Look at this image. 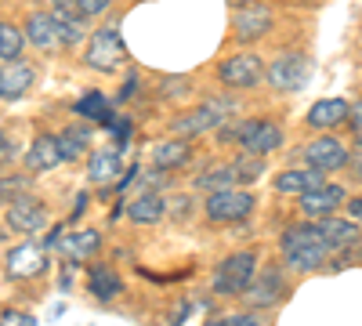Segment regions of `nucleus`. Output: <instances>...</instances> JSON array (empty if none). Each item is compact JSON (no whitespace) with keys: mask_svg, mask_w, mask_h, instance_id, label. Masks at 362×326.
Instances as JSON below:
<instances>
[{"mask_svg":"<svg viewBox=\"0 0 362 326\" xmlns=\"http://www.w3.org/2000/svg\"><path fill=\"white\" fill-rule=\"evenodd\" d=\"M192 160V145L189 138H167L153 145V167L156 170H177Z\"/></svg>","mask_w":362,"mask_h":326,"instance_id":"obj_19","label":"nucleus"},{"mask_svg":"<svg viewBox=\"0 0 362 326\" xmlns=\"http://www.w3.org/2000/svg\"><path fill=\"white\" fill-rule=\"evenodd\" d=\"M228 163H232V170H235V182H239V185H250V182H257V177L264 174V160L254 156V153H239V156L228 160Z\"/></svg>","mask_w":362,"mask_h":326,"instance_id":"obj_28","label":"nucleus"},{"mask_svg":"<svg viewBox=\"0 0 362 326\" xmlns=\"http://www.w3.org/2000/svg\"><path fill=\"white\" fill-rule=\"evenodd\" d=\"M348 127H351V134H355L358 145H362V102L351 105V112H348Z\"/></svg>","mask_w":362,"mask_h":326,"instance_id":"obj_37","label":"nucleus"},{"mask_svg":"<svg viewBox=\"0 0 362 326\" xmlns=\"http://www.w3.org/2000/svg\"><path fill=\"white\" fill-rule=\"evenodd\" d=\"M235 102L232 98H210L203 105H192L189 112H181L170 120V134L174 138H196V134H210V131H218L228 116H232Z\"/></svg>","mask_w":362,"mask_h":326,"instance_id":"obj_3","label":"nucleus"},{"mask_svg":"<svg viewBox=\"0 0 362 326\" xmlns=\"http://www.w3.org/2000/svg\"><path fill=\"white\" fill-rule=\"evenodd\" d=\"M22 47H25V29H18L15 22H0V58H4V66L18 62Z\"/></svg>","mask_w":362,"mask_h":326,"instance_id":"obj_26","label":"nucleus"},{"mask_svg":"<svg viewBox=\"0 0 362 326\" xmlns=\"http://www.w3.org/2000/svg\"><path fill=\"white\" fill-rule=\"evenodd\" d=\"M300 160H305L312 170H341V167H348V145L341 141V138H334V134H322V138H312L305 149H300Z\"/></svg>","mask_w":362,"mask_h":326,"instance_id":"obj_9","label":"nucleus"},{"mask_svg":"<svg viewBox=\"0 0 362 326\" xmlns=\"http://www.w3.org/2000/svg\"><path fill=\"white\" fill-rule=\"evenodd\" d=\"M344 206H348V214H351V221H358V225H362V196H355V199H348Z\"/></svg>","mask_w":362,"mask_h":326,"instance_id":"obj_38","label":"nucleus"},{"mask_svg":"<svg viewBox=\"0 0 362 326\" xmlns=\"http://www.w3.org/2000/svg\"><path fill=\"white\" fill-rule=\"evenodd\" d=\"M279 250L286 257V264L293 272H315L322 269V261L334 254L326 243V235L319 225H305V221H297L290 225L283 235H279Z\"/></svg>","mask_w":362,"mask_h":326,"instance_id":"obj_1","label":"nucleus"},{"mask_svg":"<svg viewBox=\"0 0 362 326\" xmlns=\"http://www.w3.org/2000/svg\"><path fill=\"white\" fill-rule=\"evenodd\" d=\"M87 290H90V298L95 301H112V298H119L124 293V279H119L112 269H95L90 272V279H87Z\"/></svg>","mask_w":362,"mask_h":326,"instance_id":"obj_25","label":"nucleus"},{"mask_svg":"<svg viewBox=\"0 0 362 326\" xmlns=\"http://www.w3.org/2000/svg\"><path fill=\"white\" fill-rule=\"evenodd\" d=\"M254 279H257V250H235L214 269L210 290L218 298H243V293H250Z\"/></svg>","mask_w":362,"mask_h":326,"instance_id":"obj_2","label":"nucleus"},{"mask_svg":"<svg viewBox=\"0 0 362 326\" xmlns=\"http://www.w3.org/2000/svg\"><path fill=\"white\" fill-rule=\"evenodd\" d=\"M58 163H66L62 145H58V134H37L33 145L25 149V167L33 174H44V170H54Z\"/></svg>","mask_w":362,"mask_h":326,"instance_id":"obj_16","label":"nucleus"},{"mask_svg":"<svg viewBox=\"0 0 362 326\" xmlns=\"http://www.w3.org/2000/svg\"><path fill=\"white\" fill-rule=\"evenodd\" d=\"M76 112H80V116H90V120H102V124L112 116V112H109V102H105L102 91H87V95L76 102Z\"/></svg>","mask_w":362,"mask_h":326,"instance_id":"obj_30","label":"nucleus"},{"mask_svg":"<svg viewBox=\"0 0 362 326\" xmlns=\"http://www.w3.org/2000/svg\"><path fill=\"white\" fill-rule=\"evenodd\" d=\"M268 29H272V8L268 4H243V8H235V15H232V37L239 44L261 40Z\"/></svg>","mask_w":362,"mask_h":326,"instance_id":"obj_12","label":"nucleus"},{"mask_svg":"<svg viewBox=\"0 0 362 326\" xmlns=\"http://www.w3.org/2000/svg\"><path fill=\"white\" fill-rule=\"evenodd\" d=\"M25 40H29V47H37V51H58V47H66L62 44V33H58V18H54V11L51 15H44V11H33L25 18Z\"/></svg>","mask_w":362,"mask_h":326,"instance_id":"obj_13","label":"nucleus"},{"mask_svg":"<svg viewBox=\"0 0 362 326\" xmlns=\"http://www.w3.org/2000/svg\"><path fill=\"white\" fill-rule=\"evenodd\" d=\"M4 264H8V276H11V279H37V276H44V272H47L51 257H47V247H37V243H18V247H11V250H8Z\"/></svg>","mask_w":362,"mask_h":326,"instance_id":"obj_10","label":"nucleus"},{"mask_svg":"<svg viewBox=\"0 0 362 326\" xmlns=\"http://www.w3.org/2000/svg\"><path fill=\"white\" fill-rule=\"evenodd\" d=\"M58 18V33H62L66 47H76L83 40V18H69V15H54Z\"/></svg>","mask_w":362,"mask_h":326,"instance_id":"obj_31","label":"nucleus"},{"mask_svg":"<svg viewBox=\"0 0 362 326\" xmlns=\"http://www.w3.org/2000/svg\"><path fill=\"white\" fill-rule=\"evenodd\" d=\"M254 192H243V189H218V192H206V221L214 225H232V221H243L250 211H254Z\"/></svg>","mask_w":362,"mask_h":326,"instance_id":"obj_5","label":"nucleus"},{"mask_svg":"<svg viewBox=\"0 0 362 326\" xmlns=\"http://www.w3.org/2000/svg\"><path fill=\"white\" fill-rule=\"evenodd\" d=\"M105 127H109L119 141H127V138H131V131H134V127H131V120H124V116H109Z\"/></svg>","mask_w":362,"mask_h":326,"instance_id":"obj_35","label":"nucleus"},{"mask_svg":"<svg viewBox=\"0 0 362 326\" xmlns=\"http://www.w3.org/2000/svg\"><path fill=\"white\" fill-rule=\"evenodd\" d=\"M58 250H62L69 261H83V257H90L95 250H102V232H95V228H80V232H69L62 243H58Z\"/></svg>","mask_w":362,"mask_h":326,"instance_id":"obj_22","label":"nucleus"},{"mask_svg":"<svg viewBox=\"0 0 362 326\" xmlns=\"http://www.w3.org/2000/svg\"><path fill=\"white\" fill-rule=\"evenodd\" d=\"M54 15H69V18H83L80 15V0H51Z\"/></svg>","mask_w":362,"mask_h":326,"instance_id":"obj_36","label":"nucleus"},{"mask_svg":"<svg viewBox=\"0 0 362 326\" xmlns=\"http://www.w3.org/2000/svg\"><path fill=\"white\" fill-rule=\"evenodd\" d=\"M239 182H235V170H232V163H214L210 170H203L199 177H196V189H206V192H218V189H235Z\"/></svg>","mask_w":362,"mask_h":326,"instance_id":"obj_27","label":"nucleus"},{"mask_svg":"<svg viewBox=\"0 0 362 326\" xmlns=\"http://www.w3.org/2000/svg\"><path fill=\"white\" fill-rule=\"evenodd\" d=\"M228 4H235V8H243V4H254V0H228Z\"/></svg>","mask_w":362,"mask_h":326,"instance_id":"obj_40","label":"nucleus"},{"mask_svg":"<svg viewBox=\"0 0 362 326\" xmlns=\"http://www.w3.org/2000/svg\"><path fill=\"white\" fill-rule=\"evenodd\" d=\"M0 326H37V319L25 315V312H15V308H4V315H0Z\"/></svg>","mask_w":362,"mask_h":326,"instance_id":"obj_34","label":"nucleus"},{"mask_svg":"<svg viewBox=\"0 0 362 326\" xmlns=\"http://www.w3.org/2000/svg\"><path fill=\"white\" fill-rule=\"evenodd\" d=\"M124 58H127V47H124V37H119V22H105L98 33H90L87 40V51H83V62L90 69H98V73H112L124 66Z\"/></svg>","mask_w":362,"mask_h":326,"instance_id":"obj_4","label":"nucleus"},{"mask_svg":"<svg viewBox=\"0 0 362 326\" xmlns=\"http://www.w3.org/2000/svg\"><path fill=\"white\" fill-rule=\"evenodd\" d=\"M232 138L239 141V149L243 153H254V156H268V153H276L279 145H283V127L276 120H264V116H257V120H243Z\"/></svg>","mask_w":362,"mask_h":326,"instance_id":"obj_7","label":"nucleus"},{"mask_svg":"<svg viewBox=\"0 0 362 326\" xmlns=\"http://www.w3.org/2000/svg\"><path fill=\"white\" fill-rule=\"evenodd\" d=\"M319 228H322V235H326V243H329V250H334V254L337 250H355L362 243V225L351 221V218L329 214V218L319 221Z\"/></svg>","mask_w":362,"mask_h":326,"instance_id":"obj_15","label":"nucleus"},{"mask_svg":"<svg viewBox=\"0 0 362 326\" xmlns=\"http://www.w3.org/2000/svg\"><path fill=\"white\" fill-rule=\"evenodd\" d=\"M206 326H264V319L257 312H239V315H225V319H210Z\"/></svg>","mask_w":362,"mask_h":326,"instance_id":"obj_32","label":"nucleus"},{"mask_svg":"<svg viewBox=\"0 0 362 326\" xmlns=\"http://www.w3.org/2000/svg\"><path fill=\"white\" fill-rule=\"evenodd\" d=\"M163 199L156 196V192H141L138 199H131L127 203V218L134 221V225H160L163 221Z\"/></svg>","mask_w":362,"mask_h":326,"instance_id":"obj_24","label":"nucleus"},{"mask_svg":"<svg viewBox=\"0 0 362 326\" xmlns=\"http://www.w3.org/2000/svg\"><path fill=\"white\" fill-rule=\"evenodd\" d=\"M33 76H37V69H33V66H25V62H11V66H4V73H0V98H4V102L22 98L29 87H33Z\"/></svg>","mask_w":362,"mask_h":326,"instance_id":"obj_20","label":"nucleus"},{"mask_svg":"<svg viewBox=\"0 0 362 326\" xmlns=\"http://www.w3.org/2000/svg\"><path fill=\"white\" fill-rule=\"evenodd\" d=\"M319 185H326L322 170H312V167H293V170L276 174V192L279 196H305V192H312Z\"/></svg>","mask_w":362,"mask_h":326,"instance_id":"obj_18","label":"nucleus"},{"mask_svg":"<svg viewBox=\"0 0 362 326\" xmlns=\"http://www.w3.org/2000/svg\"><path fill=\"white\" fill-rule=\"evenodd\" d=\"M250 305H257V308H268V305H276V298H283V272L279 269H264L257 279H254V286H250Z\"/></svg>","mask_w":362,"mask_h":326,"instance_id":"obj_21","label":"nucleus"},{"mask_svg":"<svg viewBox=\"0 0 362 326\" xmlns=\"http://www.w3.org/2000/svg\"><path fill=\"white\" fill-rule=\"evenodd\" d=\"M308 69H312V62H308V54H300V51H283L276 62L268 66V83L276 87V91H283V95H293V91H300L305 87V80H308Z\"/></svg>","mask_w":362,"mask_h":326,"instance_id":"obj_8","label":"nucleus"},{"mask_svg":"<svg viewBox=\"0 0 362 326\" xmlns=\"http://www.w3.org/2000/svg\"><path fill=\"white\" fill-rule=\"evenodd\" d=\"M119 170H124V163H119V153H116V149H98V153H90L87 182H90V185H109Z\"/></svg>","mask_w":362,"mask_h":326,"instance_id":"obj_23","label":"nucleus"},{"mask_svg":"<svg viewBox=\"0 0 362 326\" xmlns=\"http://www.w3.org/2000/svg\"><path fill=\"white\" fill-rule=\"evenodd\" d=\"M264 76H268V69L254 51H239V54L225 58V62H218V83L232 87V91H250Z\"/></svg>","mask_w":362,"mask_h":326,"instance_id":"obj_6","label":"nucleus"},{"mask_svg":"<svg viewBox=\"0 0 362 326\" xmlns=\"http://www.w3.org/2000/svg\"><path fill=\"white\" fill-rule=\"evenodd\" d=\"M297 203H300V214H308V218H329L337 206L348 203V192L341 185H319V189H312L305 196H297Z\"/></svg>","mask_w":362,"mask_h":326,"instance_id":"obj_14","label":"nucleus"},{"mask_svg":"<svg viewBox=\"0 0 362 326\" xmlns=\"http://www.w3.org/2000/svg\"><path fill=\"white\" fill-rule=\"evenodd\" d=\"M112 8V0H80V15L83 18H98Z\"/></svg>","mask_w":362,"mask_h":326,"instance_id":"obj_33","label":"nucleus"},{"mask_svg":"<svg viewBox=\"0 0 362 326\" xmlns=\"http://www.w3.org/2000/svg\"><path fill=\"white\" fill-rule=\"evenodd\" d=\"M4 221L8 228L22 232V235H33V232H44L47 228V206L33 196H18L15 203H8L4 211Z\"/></svg>","mask_w":362,"mask_h":326,"instance_id":"obj_11","label":"nucleus"},{"mask_svg":"<svg viewBox=\"0 0 362 326\" xmlns=\"http://www.w3.org/2000/svg\"><path fill=\"white\" fill-rule=\"evenodd\" d=\"M348 112H351V105L344 98H319L305 112V124L312 131H334L337 124H348Z\"/></svg>","mask_w":362,"mask_h":326,"instance_id":"obj_17","label":"nucleus"},{"mask_svg":"<svg viewBox=\"0 0 362 326\" xmlns=\"http://www.w3.org/2000/svg\"><path fill=\"white\" fill-rule=\"evenodd\" d=\"M15 153H18V149H15L11 134H4V167H11V163H15Z\"/></svg>","mask_w":362,"mask_h":326,"instance_id":"obj_39","label":"nucleus"},{"mask_svg":"<svg viewBox=\"0 0 362 326\" xmlns=\"http://www.w3.org/2000/svg\"><path fill=\"white\" fill-rule=\"evenodd\" d=\"M87 141H90V131H87L83 124L66 127L62 134H58V145H62V156H66V160H76V156L87 149Z\"/></svg>","mask_w":362,"mask_h":326,"instance_id":"obj_29","label":"nucleus"}]
</instances>
